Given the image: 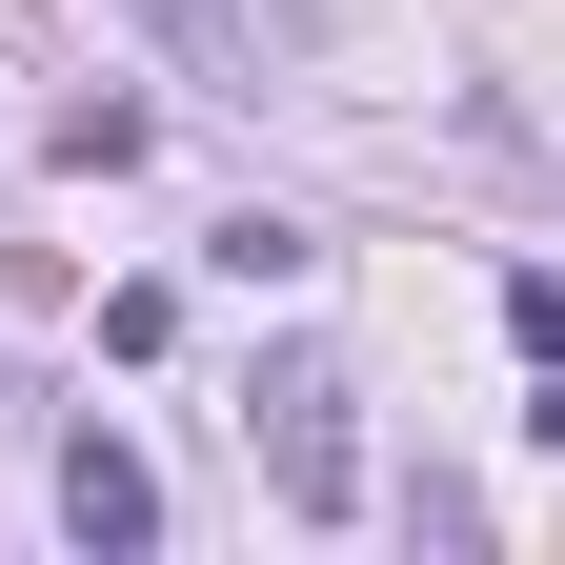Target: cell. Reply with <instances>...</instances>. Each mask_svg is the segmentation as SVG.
I'll return each instance as SVG.
<instances>
[{
  "label": "cell",
  "mask_w": 565,
  "mask_h": 565,
  "mask_svg": "<svg viewBox=\"0 0 565 565\" xmlns=\"http://www.w3.org/2000/svg\"><path fill=\"white\" fill-rule=\"evenodd\" d=\"M202 263H223V282H303L323 243H303V223H282V202H243V223H223V243H202Z\"/></svg>",
  "instance_id": "obj_3"
},
{
  "label": "cell",
  "mask_w": 565,
  "mask_h": 565,
  "mask_svg": "<svg viewBox=\"0 0 565 565\" xmlns=\"http://www.w3.org/2000/svg\"><path fill=\"white\" fill-rule=\"evenodd\" d=\"M525 424H545V445H565V364H545V404H525Z\"/></svg>",
  "instance_id": "obj_6"
},
{
  "label": "cell",
  "mask_w": 565,
  "mask_h": 565,
  "mask_svg": "<svg viewBox=\"0 0 565 565\" xmlns=\"http://www.w3.org/2000/svg\"><path fill=\"white\" fill-rule=\"evenodd\" d=\"M505 343H525V364H565V263H505Z\"/></svg>",
  "instance_id": "obj_5"
},
{
  "label": "cell",
  "mask_w": 565,
  "mask_h": 565,
  "mask_svg": "<svg viewBox=\"0 0 565 565\" xmlns=\"http://www.w3.org/2000/svg\"><path fill=\"white\" fill-rule=\"evenodd\" d=\"M61 525H82L102 565H141V545H162V465H141L121 424H82V445H61Z\"/></svg>",
  "instance_id": "obj_2"
},
{
  "label": "cell",
  "mask_w": 565,
  "mask_h": 565,
  "mask_svg": "<svg viewBox=\"0 0 565 565\" xmlns=\"http://www.w3.org/2000/svg\"><path fill=\"white\" fill-rule=\"evenodd\" d=\"M243 445H263V484H282V525H343V505H364V445H343V364H303V343L243 384Z\"/></svg>",
  "instance_id": "obj_1"
},
{
  "label": "cell",
  "mask_w": 565,
  "mask_h": 565,
  "mask_svg": "<svg viewBox=\"0 0 565 565\" xmlns=\"http://www.w3.org/2000/svg\"><path fill=\"white\" fill-rule=\"evenodd\" d=\"M141 21L182 41V82H243V0H141Z\"/></svg>",
  "instance_id": "obj_4"
}]
</instances>
